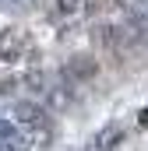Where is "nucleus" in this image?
Wrapping results in <instances>:
<instances>
[{
    "label": "nucleus",
    "mask_w": 148,
    "mask_h": 151,
    "mask_svg": "<svg viewBox=\"0 0 148 151\" xmlns=\"http://www.w3.org/2000/svg\"><path fill=\"white\" fill-rule=\"evenodd\" d=\"M14 123L25 127V137L36 141L39 148H42V144L49 141V134H53V119H49V113H46L39 102H18V106H14Z\"/></svg>",
    "instance_id": "f257e3e1"
},
{
    "label": "nucleus",
    "mask_w": 148,
    "mask_h": 151,
    "mask_svg": "<svg viewBox=\"0 0 148 151\" xmlns=\"http://www.w3.org/2000/svg\"><path fill=\"white\" fill-rule=\"evenodd\" d=\"M99 74V63L92 60V56H71L67 63H64V70H60V77L67 81V84H85V81H92V77Z\"/></svg>",
    "instance_id": "f03ea898"
},
{
    "label": "nucleus",
    "mask_w": 148,
    "mask_h": 151,
    "mask_svg": "<svg viewBox=\"0 0 148 151\" xmlns=\"http://www.w3.org/2000/svg\"><path fill=\"white\" fill-rule=\"evenodd\" d=\"M21 53H25V35L18 28H4L0 32V60L14 63V60H21Z\"/></svg>",
    "instance_id": "7ed1b4c3"
},
{
    "label": "nucleus",
    "mask_w": 148,
    "mask_h": 151,
    "mask_svg": "<svg viewBox=\"0 0 148 151\" xmlns=\"http://www.w3.org/2000/svg\"><path fill=\"white\" fill-rule=\"evenodd\" d=\"M102 32V46H110V49H127V46H134V39L127 32V25H106V28H99Z\"/></svg>",
    "instance_id": "20e7f679"
},
{
    "label": "nucleus",
    "mask_w": 148,
    "mask_h": 151,
    "mask_svg": "<svg viewBox=\"0 0 148 151\" xmlns=\"http://www.w3.org/2000/svg\"><path fill=\"white\" fill-rule=\"evenodd\" d=\"M25 88L32 95H49V74L46 70H28L25 74Z\"/></svg>",
    "instance_id": "39448f33"
},
{
    "label": "nucleus",
    "mask_w": 148,
    "mask_h": 151,
    "mask_svg": "<svg viewBox=\"0 0 148 151\" xmlns=\"http://www.w3.org/2000/svg\"><path fill=\"white\" fill-rule=\"evenodd\" d=\"M78 7H81V0H57V11L60 14H74Z\"/></svg>",
    "instance_id": "423d86ee"
},
{
    "label": "nucleus",
    "mask_w": 148,
    "mask_h": 151,
    "mask_svg": "<svg viewBox=\"0 0 148 151\" xmlns=\"http://www.w3.org/2000/svg\"><path fill=\"white\" fill-rule=\"evenodd\" d=\"M81 4H88V7H95V4H99V0H81Z\"/></svg>",
    "instance_id": "0eeeda50"
}]
</instances>
